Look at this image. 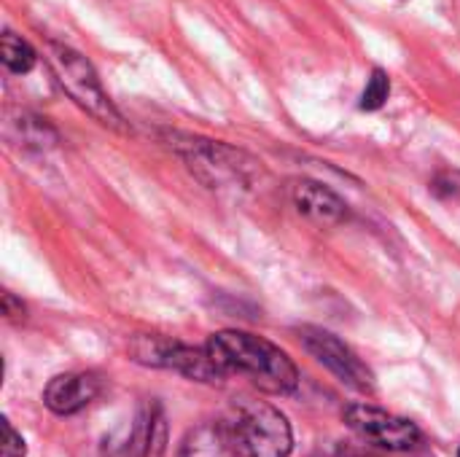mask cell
Returning <instances> with one entry per match:
<instances>
[{
    "label": "cell",
    "instance_id": "obj_14",
    "mask_svg": "<svg viewBox=\"0 0 460 457\" xmlns=\"http://www.w3.org/2000/svg\"><path fill=\"white\" fill-rule=\"evenodd\" d=\"M27 447H24V439L16 434V428L3 420V457H24Z\"/></svg>",
    "mask_w": 460,
    "mask_h": 457
},
{
    "label": "cell",
    "instance_id": "obj_16",
    "mask_svg": "<svg viewBox=\"0 0 460 457\" xmlns=\"http://www.w3.org/2000/svg\"><path fill=\"white\" fill-rule=\"evenodd\" d=\"M458 457H460V450H458Z\"/></svg>",
    "mask_w": 460,
    "mask_h": 457
},
{
    "label": "cell",
    "instance_id": "obj_13",
    "mask_svg": "<svg viewBox=\"0 0 460 457\" xmlns=\"http://www.w3.org/2000/svg\"><path fill=\"white\" fill-rule=\"evenodd\" d=\"M391 94V81H388V73L385 70H372L369 81H367V89L361 94V110H377L385 105Z\"/></svg>",
    "mask_w": 460,
    "mask_h": 457
},
{
    "label": "cell",
    "instance_id": "obj_15",
    "mask_svg": "<svg viewBox=\"0 0 460 457\" xmlns=\"http://www.w3.org/2000/svg\"><path fill=\"white\" fill-rule=\"evenodd\" d=\"M3 312H5V318L8 321H13V323H22L24 321V304L22 302H16L11 294H3Z\"/></svg>",
    "mask_w": 460,
    "mask_h": 457
},
{
    "label": "cell",
    "instance_id": "obj_3",
    "mask_svg": "<svg viewBox=\"0 0 460 457\" xmlns=\"http://www.w3.org/2000/svg\"><path fill=\"white\" fill-rule=\"evenodd\" d=\"M237 450L245 457H288L294 450V431L288 417L264 401H243L229 423Z\"/></svg>",
    "mask_w": 460,
    "mask_h": 457
},
{
    "label": "cell",
    "instance_id": "obj_9",
    "mask_svg": "<svg viewBox=\"0 0 460 457\" xmlns=\"http://www.w3.org/2000/svg\"><path fill=\"white\" fill-rule=\"evenodd\" d=\"M294 207L321 224H342L348 218V205L318 180H296L291 186Z\"/></svg>",
    "mask_w": 460,
    "mask_h": 457
},
{
    "label": "cell",
    "instance_id": "obj_12",
    "mask_svg": "<svg viewBox=\"0 0 460 457\" xmlns=\"http://www.w3.org/2000/svg\"><path fill=\"white\" fill-rule=\"evenodd\" d=\"M0 51H3V65H5L11 73H16V75L30 73V70L35 67V62H38L35 48H32L24 38H19L16 32H11V30L3 32V46H0Z\"/></svg>",
    "mask_w": 460,
    "mask_h": 457
},
{
    "label": "cell",
    "instance_id": "obj_2",
    "mask_svg": "<svg viewBox=\"0 0 460 457\" xmlns=\"http://www.w3.org/2000/svg\"><path fill=\"white\" fill-rule=\"evenodd\" d=\"M46 57L51 65V73L57 75V83L70 94V100L84 108L89 116H94L100 124L121 129L124 119L116 110V105L111 102V97L105 94L94 67L89 65L86 57H81L75 48L62 46V43H49L46 46Z\"/></svg>",
    "mask_w": 460,
    "mask_h": 457
},
{
    "label": "cell",
    "instance_id": "obj_7",
    "mask_svg": "<svg viewBox=\"0 0 460 457\" xmlns=\"http://www.w3.org/2000/svg\"><path fill=\"white\" fill-rule=\"evenodd\" d=\"M191 164V170L197 167V172L202 178H208L210 183L218 180H245L248 172L253 170L256 162L240 164V159H245L240 151L226 148L221 143H208V140H189L186 148H181Z\"/></svg>",
    "mask_w": 460,
    "mask_h": 457
},
{
    "label": "cell",
    "instance_id": "obj_4",
    "mask_svg": "<svg viewBox=\"0 0 460 457\" xmlns=\"http://www.w3.org/2000/svg\"><path fill=\"white\" fill-rule=\"evenodd\" d=\"M129 353L143 366L167 369V372H175V374H181L186 380L221 382L226 377L216 366V361L210 358L208 347H189V345L162 339V337H137L129 345Z\"/></svg>",
    "mask_w": 460,
    "mask_h": 457
},
{
    "label": "cell",
    "instance_id": "obj_5",
    "mask_svg": "<svg viewBox=\"0 0 460 457\" xmlns=\"http://www.w3.org/2000/svg\"><path fill=\"white\" fill-rule=\"evenodd\" d=\"M345 423L350 431H356L364 442L391 450V453H407L420 444V428L399 415H391L385 409L369 407V404H350L345 409Z\"/></svg>",
    "mask_w": 460,
    "mask_h": 457
},
{
    "label": "cell",
    "instance_id": "obj_8",
    "mask_svg": "<svg viewBox=\"0 0 460 457\" xmlns=\"http://www.w3.org/2000/svg\"><path fill=\"white\" fill-rule=\"evenodd\" d=\"M102 391V382L97 374L92 372H67V374H57L49 380L46 391H43V404L54 412V415H75L81 409H86Z\"/></svg>",
    "mask_w": 460,
    "mask_h": 457
},
{
    "label": "cell",
    "instance_id": "obj_10",
    "mask_svg": "<svg viewBox=\"0 0 460 457\" xmlns=\"http://www.w3.org/2000/svg\"><path fill=\"white\" fill-rule=\"evenodd\" d=\"M167 444V423H164V412L156 401L146 404L129 431L127 457H162Z\"/></svg>",
    "mask_w": 460,
    "mask_h": 457
},
{
    "label": "cell",
    "instance_id": "obj_11",
    "mask_svg": "<svg viewBox=\"0 0 460 457\" xmlns=\"http://www.w3.org/2000/svg\"><path fill=\"white\" fill-rule=\"evenodd\" d=\"M237 442L232 434L229 423H202L197 428H191L181 447L178 457H237Z\"/></svg>",
    "mask_w": 460,
    "mask_h": 457
},
{
    "label": "cell",
    "instance_id": "obj_6",
    "mask_svg": "<svg viewBox=\"0 0 460 457\" xmlns=\"http://www.w3.org/2000/svg\"><path fill=\"white\" fill-rule=\"evenodd\" d=\"M299 337H302L305 350L318 364H323L340 382L350 385L358 393L375 391V374L340 337H334L332 331H323V329H313V326H305L299 331Z\"/></svg>",
    "mask_w": 460,
    "mask_h": 457
},
{
    "label": "cell",
    "instance_id": "obj_1",
    "mask_svg": "<svg viewBox=\"0 0 460 457\" xmlns=\"http://www.w3.org/2000/svg\"><path fill=\"white\" fill-rule=\"evenodd\" d=\"M208 353L224 374H240L264 393H294L299 369L286 350L248 331H218L208 339Z\"/></svg>",
    "mask_w": 460,
    "mask_h": 457
}]
</instances>
